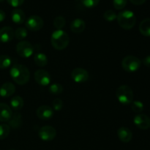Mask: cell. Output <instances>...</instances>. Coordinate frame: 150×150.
<instances>
[{
	"label": "cell",
	"instance_id": "cell-1",
	"mask_svg": "<svg viewBox=\"0 0 150 150\" xmlns=\"http://www.w3.org/2000/svg\"><path fill=\"white\" fill-rule=\"evenodd\" d=\"M12 79L18 85H24L29 82L30 79V72L27 67L23 64H15L10 70Z\"/></svg>",
	"mask_w": 150,
	"mask_h": 150
},
{
	"label": "cell",
	"instance_id": "cell-2",
	"mask_svg": "<svg viewBox=\"0 0 150 150\" xmlns=\"http://www.w3.org/2000/svg\"><path fill=\"white\" fill-rule=\"evenodd\" d=\"M70 42V37L67 32L62 29H57L51 37V43L57 50H63L67 47Z\"/></svg>",
	"mask_w": 150,
	"mask_h": 150
},
{
	"label": "cell",
	"instance_id": "cell-3",
	"mask_svg": "<svg viewBox=\"0 0 150 150\" xmlns=\"http://www.w3.org/2000/svg\"><path fill=\"white\" fill-rule=\"evenodd\" d=\"M117 19L120 27L126 30L131 29L136 23V16L130 10H123L119 13Z\"/></svg>",
	"mask_w": 150,
	"mask_h": 150
},
{
	"label": "cell",
	"instance_id": "cell-4",
	"mask_svg": "<svg viewBox=\"0 0 150 150\" xmlns=\"http://www.w3.org/2000/svg\"><path fill=\"white\" fill-rule=\"evenodd\" d=\"M116 96L119 102L125 105H130L133 101V92L131 88L127 85H121L116 92Z\"/></svg>",
	"mask_w": 150,
	"mask_h": 150
},
{
	"label": "cell",
	"instance_id": "cell-5",
	"mask_svg": "<svg viewBox=\"0 0 150 150\" xmlns=\"http://www.w3.org/2000/svg\"><path fill=\"white\" fill-rule=\"evenodd\" d=\"M142 62L138 57L129 55L124 57L122 61V67L125 71L129 73L136 72L140 68Z\"/></svg>",
	"mask_w": 150,
	"mask_h": 150
},
{
	"label": "cell",
	"instance_id": "cell-6",
	"mask_svg": "<svg viewBox=\"0 0 150 150\" xmlns=\"http://www.w3.org/2000/svg\"><path fill=\"white\" fill-rule=\"evenodd\" d=\"M34 46L28 41L21 40L16 45V52L22 58H29L34 54Z\"/></svg>",
	"mask_w": 150,
	"mask_h": 150
},
{
	"label": "cell",
	"instance_id": "cell-7",
	"mask_svg": "<svg viewBox=\"0 0 150 150\" xmlns=\"http://www.w3.org/2000/svg\"><path fill=\"white\" fill-rule=\"evenodd\" d=\"M38 135H39L40 139L42 141L51 142L55 139L57 136V131L52 126L45 125L40 129Z\"/></svg>",
	"mask_w": 150,
	"mask_h": 150
},
{
	"label": "cell",
	"instance_id": "cell-8",
	"mask_svg": "<svg viewBox=\"0 0 150 150\" xmlns=\"http://www.w3.org/2000/svg\"><path fill=\"white\" fill-rule=\"evenodd\" d=\"M44 21L42 18L38 16H32L26 20V27L32 32L39 31L43 27Z\"/></svg>",
	"mask_w": 150,
	"mask_h": 150
},
{
	"label": "cell",
	"instance_id": "cell-9",
	"mask_svg": "<svg viewBox=\"0 0 150 150\" xmlns=\"http://www.w3.org/2000/svg\"><path fill=\"white\" fill-rule=\"evenodd\" d=\"M35 80L40 86H48L51 81V78L48 72L45 70H38L35 73Z\"/></svg>",
	"mask_w": 150,
	"mask_h": 150
},
{
	"label": "cell",
	"instance_id": "cell-10",
	"mask_svg": "<svg viewBox=\"0 0 150 150\" xmlns=\"http://www.w3.org/2000/svg\"><path fill=\"white\" fill-rule=\"evenodd\" d=\"M89 73L85 69L77 67L71 73V77L76 83H84L89 79Z\"/></svg>",
	"mask_w": 150,
	"mask_h": 150
},
{
	"label": "cell",
	"instance_id": "cell-11",
	"mask_svg": "<svg viewBox=\"0 0 150 150\" xmlns=\"http://www.w3.org/2000/svg\"><path fill=\"white\" fill-rule=\"evenodd\" d=\"M135 125L141 130H147L150 127V118L145 114H138L133 119Z\"/></svg>",
	"mask_w": 150,
	"mask_h": 150
},
{
	"label": "cell",
	"instance_id": "cell-12",
	"mask_svg": "<svg viewBox=\"0 0 150 150\" xmlns=\"http://www.w3.org/2000/svg\"><path fill=\"white\" fill-rule=\"evenodd\" d=\"M37 116L38 118L42 120H47L49 119L52 118L53 115H54V111L53 108L49 105H43L40 106L39 108L37 109Z\"/></svg>",
	"mask_w": 150,
	"mask_h": 150
},
{
	"label": "cell",
	"instance_id": "cell-13",
	"mask_svg": "<svg viewBox=\"0 0 150 150\" xmlns=\"http://www.w3.org/2000/svg\"><path fill=\"white\" fill-rule=\"evenodd\" d=\"M15 37V32L10 26H3L0 29V41L2 42H8Z\"/></svg>",
	"mask_w": 150,
	"mask_h": 150
},
{
	"label": "cell",
	"instance_id": "cell-14",
	"mask_svg": "<svg viewBox=\"0 0 150 150\" xmlns=\"http://www.w3.org/2000/svg\"><path fill=\"white\" fill-rule=\"evenodd\" d=\"M13 116L11 108L6 103H0V122H9Z\"/></svg>",
	"mask_w": 150,
	"mask_h": 150
},
{
	"label": "cell",
	"instance_id": "cell-15",
	"mask_svg": "<svg viewBox=\"0 0 150 150\" xmlns=\"http://www.w3.org/2000/svg\"><path fill=\"white\" fill-rule=\"evenodd\" d=\"M16 92V86L11 82H6L0 87V96L8 98L12 96Z\"/></svg>",
	"mask_w": 150,
	"mask_h": 150
},
{
	"label": "cell",
	"instance_id": "cell-16",
	"mask_svg": "<svg viewBox=\"0 0 150 150\" xmlns=\"http://www.w3.org/2000/svg\"><path fill=\"white\" fill-rule=\"evenodd\" d=\"M117 136L122 142L128 143L133 139V133L131 130L125 127H121L117 131Z\"/></svg>",
	"mask_w": 150,
	"mask_h": 150
},
{
	"label": "cell",
	"instance_id": "cell-17",
	"mask_svg": "<svg viewBox=\"0 0 150 150\" xmlns=\"http://www.w3.org/2000/svg\"><path fill=\"white\" fill-rule=\"evenodd\" d=\"M86 28V23L81 18H76L72 21L70 24V29L73 33L80 34L84 31Z\"/></svg>",
	"mask_w": 150,
	"mask_h": 150
},
{
	"label": "cell",
	"instance_id": "cell-18",
	"mask_svg": "<svg viewBox=\"0 0 150 150\" xmlns=\"http://www.w3.org/2000/svg\"><path fill=\"white\" fill-rule=\"evenodd\" d=\"M11 18L12 21L16 24H21L26 20V15L22 10L16 8L12 11Z\"/></svg>",
	"mask_w": 150,
	"mask_h": 150
},
{
	"label": "cell",
	"instance_id": "cell-19",
	"mask_svg": "<svg viewBox=\"0 0 150 150\" xmlns=\"http://www.w3.org/2000/svg\"><path fill=\"white\" fill-rule=\"evenodd\" d=\"M9 126L13 129H18L22 125V116L20 113L13 114L11 119L10 120Z\"/></svg>",
	"mask_w": 150,
	"mask_h": 150
},
{
	"label": "cell",
	"instance_id": "cell-20",
	"mask_svg": "<svg viewBox=\"0 0 150 150\" xmlns=\"http://www.w3.org/2000/svg\"><path fill=\"white\" fill-rule=\"evenodd\" d=\"M141 34L145 37H150V18H145L139 25Z\"/></svg>",
	"mask_w": 150,
	"mask_h": 150
},
{
	"label": "cell",
	"instance_id": "cell-21",
	"mask_svg": "<svg viewBox=\"0 0 150 150\" xmlns=\"http://www.w3.org/2000/svg\"><path fill=\"white\" fill-rule=\"evenodd\" d=\"M34 61L35 63L39 67H45L48 64V58L45 54L42 53H37L34 56Z\"/></svg>",
	"mask_w": 150,
	"mask_h": 150
},
{
	"label": "cell",
	"instance_id": "cell-22",
	"mask_svg": "<svg viewBox=\"0 0 150 150\" xmlns=\"http://www.w3.org/2000/svg\"><path fill=\"white\" fill-rule=\"evenodd\" d=\"M10 106L15 111H19L23 106V100L20 96H15L10 100Z\"/></svg>",
	"mask_w": 150,
	"mask_h": 150
},
{
	"label": "cell",
	"instance_id": "cell-23",
	"mask_svg": "<svg viewBox=\"0 0 150 150\" xmlns=\"http://www.w3.org/2000/svg\"><path fill=\"white\" fill-rule=\"evenodd\" d=\"M12 59L11 57L7 55L0 56V69L4 70L7 69L11 65Z\"/></svg>",
	"mask_w": 150,
	"mask_h": 150
},
{
	"label": "cell",
	"instance_id": "cell-24",
	"mask_svg": "<svg viewBox=\"0 0 150 150\" xmlns=\"http://www.w3.org/2000/svg\"><path fill=\"white\" fill-rule=\"evenodd\" d=\"M10 132V127L9 125L1 124L0 125V140L6 139L9 136Z\"/></svg>",
	"mask_w": 150,
	"mask_h": 150
},
{
	"label": "cell",
	"instance_id": "cell-25",
	"mask_svg": "<svg viewBox=\"0 0 150 150\" xmlns=\"http://www.w3.org/2000/svg\"><path fill=\"white\" fill-rule=\"evenodd\" d=\"M48 90H49L50 93L53 94V95H60L61 93H62L64 89H63V86L60 83H53L49 86Z\"/></svg>",
	"mask_w": 150,
	"mask_h": 150
},
{
	"label": "cell",
	"instance_id": "cell-26",
	"mask_svg": "<svg viewBox=\"0 0 150 150\" xmlns=\"http://www.w3.org/2000/svg\"><path fill=\"white\" fill-rule=\"evenodd\" d=\"M66 24L65 18L62 16H57L54 20V26L57 29H62Z\"/></svg>",
	"mask_w": 150,
	"mask_h": 150
},
{
	"label": "cell",
	"instance_id": "cell-27",
	"mask_svg": "<svg viewBox=\"0 0 150 150\" xmlns=\"http://www.w3.org/2000/svg\"><path fill=\"white\" fill-rule=\"evenodd\" d=\"M27 36V30L23 27H19L15 31V37L16 39L22 40Z\"/></svg>",
	"mask_w": 150,
	"mask_h": 150
},
{
	"label": "cell",
	"instance_id": "cell-28",
	"mask_svg": "<svg viewBox=\"0 0 150 150\" xmlns=\"http://www.w3.org/2000/svg\"><path fill=\"white\" fill-rule=\"evenodd\" d=\"M131 108L134 112L141 113L143 111L144 105L143 103L141 102V101L135 100L131 103Z\"/></svg>",
	"mask_w": 150,
	"mask_h": 150
},
{
	"label": "cell",
	"instance_id": "cell-29",
	"mask_svg": "<svg viewBox=\"0 0 150 150\" xmlns=\"http://www.w3.org/2000/svg\"><path fill=\"white\" fill-rule=\"evenodd\" d=\"M103 18L107 21L111 22V21H114V20L117 19V15L114 10H108L104 13Z\"/></svg>",
	"mask_w": 150,
	"mask_h": 150
},
{
	"label": "cell",
	"instance_id": "cell-30",
	"mask_svg": "<svg viewBox=\"0 0 150 150\" xmlns=\"http://www.w3.org/2000/svg\"><path fill=\"white\" fill-rule=\"evenodd\" d=\"M100 2V0H81V3L86 8L95 7Z\"/></svg>",
	"mask_w": 150,
	"mask_h": 150
},
{
	"label": "cell",
	"instance_id": "cell-31",
	"mask_svg": "<svg viewBox=\"0 0 150 150\" xmlns=\"http://www.w3.org/2000/svg\"><path fill=\"white\" fill-rule=\"evenodd\" d=\"M127 2V0H113V4L116 10H122L125 8Z\"/></svg>",
	"mask_w": 150,
	"mask_h": 150
},
{
	"label": "cell",
	"instance_id": "cell-32",
	"mask_svg": "<svg viewBox=\"0 0 150 150\" xmlns=\"http://www.w3.org/2000/svg\"><path fill=\"white\" fill-rule=\"evenodd\" d=\"M52 106L55 111H60L63 107V101L61 99H59V98H56V99L53 100Z\"/></svg>",
	"mask_w": 150,
	"mask_h": 150
},
{
	"label": "cell",
	"instance_id": "cell-33",
	"mask_svg": "<svg viewBox=\"0 0 150 150\" xmlns=\"http://www.w3.org/2000/svg\"><path fill=\"white\" fill-rule=\"evenodd\" d=\"M8 4L13 7H18L23 4L24 0H7Z\"/></svg>",
	"mask_w": 150,
	"mask_h": 150
},
{
	"label": "cell",
	"instance_id": "cell-34",
	"mask_svg": "<svg viewBox=\"0 0 150 150\" xmlns=\"http://www.w3.org/2000/svg\"><path fill=\"white\" fill-rule=\"evenodd\" d=\"M146 1V0H130V2L135 5H142V4H144Z\"/></svg>",
	"mask_w": 150,
	"mask_h": 150
},
{
	"label": "cell",
	"instance_id": "cell-35",
	"mask_svg": "<svg viewBox=\"0 0 150 150\" xmlns=\"http://www.w3.org/2000/svg\"><path fill=\"white\" fill-rule=\"evenodd\" d=\"M143 64H144L146 67H149L150 68V55L147 56V57H146L144 59Z\"/></svg>",
	"mask_w": 150,
	"mask_h": 150
},
{
	"label": "cell",
	"instance_id": "cell-36",
	"mask_svg": "<svg viewBox=\"0 0 150 150\" xmlns=\"http://www.w3.org/2000/svg\"><path fill=\"white\" fill-rule=\"evenodd\" d=\"M5 17H6L5 13H4L3 10H0V22L3 21L5 19Z\"/></svg>",
	"mask_w": 150,
	"mask_h": 150
},
{
	"label": "cell",
	"instance_id": "cell-37",
	"mask_svg": "<svg viewBox=\"0 0 150 150\" xmlns=\"http://www.w3.org/2000/svg\"><path fill=\"white\" fill-rule=\"evenodd\" d=\"M4 0H0V2H2V1H4Z\"/></svg>",
	"mask_w": 150,
	"mask_h": 150
},
{
	"label": "cell",
	"instance_id": "cell-38",
	"mask_svg": "<svg viewBox=\"0 0 150 150\" xmlns=\"http://www.w3.org/2000/svg\"><path fill=\"white\" fill-rule=\"evenodd\" d=\"M10 150H15V149H10Z\"/></svg>",
	"mask_w": 150,
	"mask_h": 150
}]
</instances>
